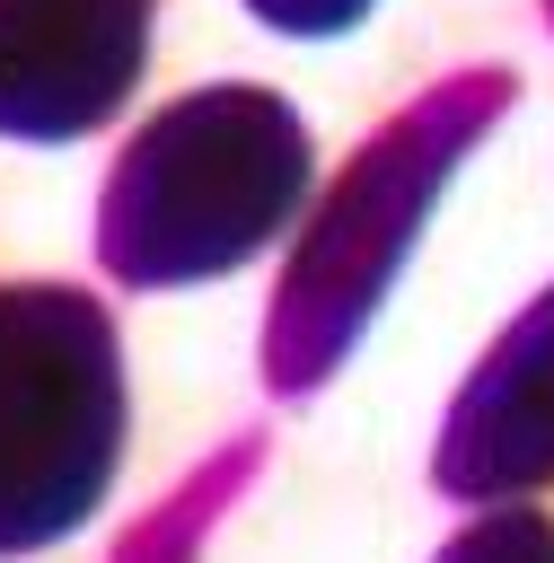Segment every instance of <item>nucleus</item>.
<instances>
[{
    "mask_svg": "<svg viewBox=\"0 0 554 563\" xmlns=\"http://www.w3.org/2000/svg\"><path fill=\"white\" fill-rule=\"evenodd\" d=\"M545 18H554V0H545Z\"/></svg>",
    "mask_w": 554,
    "mask_h": 563,
    "instance_id": "8",
    "label": "nucleus"
},
{
    "mask_svg": "<svg viewBox=\"0 0 554 563\" xmlns=\"http://www.w3.org/2000/svg\"><path fill=\"white\" fill-rule=\"evenodd\" d=\"M255 26L290 35V44H325V35H352L369 18V0H237Z\"/></svg>",
    "mask_w": 554,
    "mask_h": 563,
    "instance_id": "7",
    "label": "nucleus"
},
{
    "mask_svg": "<svg viewBox=\"0 0 554 563\" xmlns=\"http://www.w3.org/2000/svg\"><path fill=\"white\" fill-rule=\"evenodd\" d=\"M431 484L448 501H519L554 484V290L528 299L457 387L431 449Z\"/></svg>",
    "mask_w": 554,
    "mask_h": 563,
    "instance_id": "5",
    "label": "nucleus"
},
{
    "mask_svg": "<svg viewBox=\"0 0 554 563\" xmlns=\"http://www.w3.org/2000/svg\"><path fill=\"white\" fill-rule=\"evenodd\" d=\"M431 563H554V519H545V510H519V501H492V510H475Z\"/></svg>",
    "mask_w": 554,
    "mask_h": 563,
    "instance_id": "6",
    "label": "nucleus"
},
{
    "mask_svg": "<svg viewBox=\"0 0 554 563\" xmlns=\"http://www.w3.org/2000/svg\"><path fill=\"white\" fill-rule=\"evenodd\" d=\"M317 185V141L281 88L211 79L132 123L97 194V264L123 290L220 282L255 264Z\"/></svg>",
    "mask_w": 554,
    "mask_h": 563,
    "instance_id": "1",
    "label": "nucleus"
},
{
    "mask_svg": "<svg viewBox=\"0 0 554 563\" xmlns=\"http://www.w3.org/2000/svg\"><path fill=\"white\" fill-rule=\"evenodd\" d=\"M158 0H0V141H88L149 70Z\"/></svg>",
    "mask_w": 554,
    "mask_h": 563,
    "instance_id": "4",
    "label": "nucleus"
},
{
    "mask_svg": "<svg viewBox=\"0 0 554 563\" xmlns=\"http://www.w3.org/2000/svg\"><path fill=\"white\" fill-rule=\"evenodd\" d=\"M519 79L501 62L484 70H448L440 88H422L405 114H387L343 176L325 185V202L308 211L281 282H273V317H264V378L281 396H308L317 378H334V361L361 343V325L378 317L387 282L405 273L440 185L475 158V141L510 114Z\"/></svg>",
    "mask_w": 554,
    "mask_h": 563,
    "instance_id": "2",
    "label": "nucleus"
},
{
    "mask_svg": "<svg viewBox=\"0 0 554 563\" xmlns=\"http://www.w3.org/2000/svg\"><path fill=\"white\" fill-rule=\"evenodd\" d=\"M123 343L70 282H0V554H35L123 466Z\"/></svg>",
    "mask_w": 554,
    "mask_h": 563,
    "instance_id": "3",
    "label": "nucleus"
}]
</instances>
